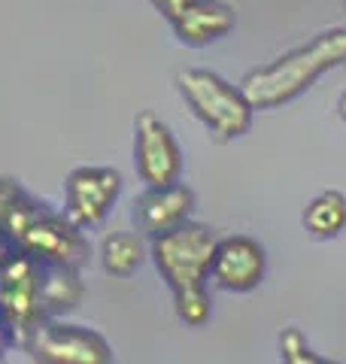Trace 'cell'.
<instances>
[{
  "instance_id": "1",
  "label": "cell",
  "mask_w": 346,
  "mask_h": 364,
  "mask_svg": "<svg viewBox=\"0 0 346 364\" xmlns=\"http://www.w3.org/2000/svg\"><path fill=\"white\" fill-rule=\"evenodd\" d=\"M216 243H219V234L213 228L198 225L192 219L149 240V258L155 261L161 279L173 291L177 316L192 328L206 325L213 316L206 279H210V270H213Z\"/></svg>"
},
{
  "instance_id": "2",
  "label": "cell",
  "mask_w": 346,
  "mask_h": 364,
  "mask_svg": "<svg viewBox=\"0 0 346 364\" xmlns=\"http://www.w3.org/2000/svg\"><path fill=\"white\" fill-rule=\"evenodd\" d=\"M334 67H346V28L322 31L310 43L249 70L240 88L246 91L256 109H276L301 97L319 76Z\"/></svg>"
},
{
  "instance_id": "3",
  "label": "cell",
  "mask_w": 346,
  "mask_h": 364,
  "mask_svg": "<svg viewBox=\"0 0 346 364\" xmlns=\"http://www.w3.org/2000/svg\"><path fill=\"white\" fill-rule=\"evenodd\" d=\"M4 231L19 252L37 258L40 264L83 267L91 258V246L83 228L67 219V213H55L31 195H21L13 213L6 215Z\"/></svg>"
},
{
  "instance_id": "4",
  "label": "cell",
  "mask_w": 346,
  "mask_h": 364,
  "mask_svg": "<svg viewBox=\"0 0 346 364\" xmlns=\"http://www.w3.org/2000/svg\"><path fill=\"white\" fill-rule=\"evenodd\" d=\"M177 88L216 143H231L252 128V116H256L252 100L243 88L225 82L219 73L182 70L177 76Z\"/></svg>"
},
{
  "instance_id": "5",
  "label": "cell",
  "mask_w": 346,
  "mask_h": 364,
  "mask_svg": "<svg viewBox=\"0 0 346 364\" xmlns=\"http://www.w3.org/2000/svg\"><path fill=\"white\" fill-rule=\"evenodd\" d=\"M21 349L40 364H110L115 355L98 331L46 316L33 325Z\"/></svg>"
},
{
  "instance_id": "6",
  "label": "cell",
  "mask_w": 346,
  "mask_h": 364,
  "mask_svg": "<svg viewBox=\"0 0 346 364\" xmlns=\"http://www.w3.org/2000/svg\"><path fill=\"white\" fill-rule=\"evenodd\" d=\"M0 318L6 322L13 343L21 346L33 325L46 318L43 310V264L19 252L0 267Z\"/></svg>"
},
{
  "instance_id": "7",
  "label": "cell",
  "mask_w": 346,
  "mask_h": 364,
  "mask_svg": "<svg viewBox=\"0 0 346 364\" xmlns=\"http://www.w3.org/2000/svg\"><path fill=\"white\" fill-rule=\"evenodd\" d=\"M134 167L146 188L173 186L182 179L179 143L152 109L137 112L134 119Z\"/></svg>"
},
{
  "instance_id": "8",
  "label": "cell",
  "mask_w": 346,
  "mask_h": 364,
  "mask_svg": "<svg viewBox=\"0 0 346 364\" xmlns=\"http://www.w3.org/2000/svg\"><path fill=\"white\" fill-rule=\"evenodd\" d=\"M161 18L170 21L173 33L182 46L204 49L210 43H219L234 31V6L222 0H149Z\"/></svg>"
},
{
  "instance_id": "9",
  "label": "cell",
  "mask_w": 346,
  "mask_h": 364,
  "mask_svg": "<svg viewBox=\"0 0 346 364\" xmlns=\"http://www.w3.org/2000/svg\"><path fill=\"white\" fill-rule=\"evenodd\" d=\"M122 195V173L112 167H76L64 182V213L83 231L98 228Z\"/></svg>"
},
{
  "instance_id": "10",
  "label": "cell",
  "mask_w": 346,
  "mask_h": 364,
  "mask_svg": "<svg viewBox=\"0 0 346 364\" xmlns=\"http://www.w3.org/2000/svg\"><path fill=\"white\" fill-rule=\"evenodd\" d=\"M264 270H268V255L258 240L246 234L219 237L210 279L225 291H252L261 286Z\"/></svg>"
},
{
  "instance_id": "11",
  "label": "cell",
  "mask_w": 346,
  "mask_h": 364,
  "mask_svg": "<svg viewBox=\"0 0 346 364\" xmlns=\"http://www.w3.org/2000/svg\"><path fill=\"white\" fill-rule=\"evenodd\" d=\"M194 213V191L186 182H173V186L146 188L140 198L134 200V228L143 237L167 234L173 228L186 225Z\"/></svg>"
},
{
  "instance_id": "12",
  "label": "cell",
  "mask_w": 346,
  "mask_h": 364,
  "mask_svg": "<svg viewBox=\"0 0 346 364\" xmlns=\"http://www.w3.org/2000/svg\"><path fill=\"white\" fill-rule=\"evenodd\" d=\"M149 258V237L140 231H112L100 243V264L115 279H128Z\"/></svg>"
},
{
  "instance_id": "13",
  "label": "cell",
  "mask_w": 346,
  "mask_h": 364,
  "mask_svg": "<svg viewBox=\"0 0 346 364\" xmlns=\"http://www.w3.org/2000/svg\"><path fill=\"white\" fill-rule=\"evenodd\" d=\"M85 298V282L79 279V267L43 264V310L46 316L73 313Z\"/></svg>"
},
{
  "instance_id": "14",
  "label": "cell",
  "mask_w": 346,
  "mask_h": 364,
  "mask_svg": "<svg viewBox=\"0 0 346 364\" xmlns=\"http://www.w3.org/2000/svg\"><path fill=\"white\" fill-rule=\"evenodd\" d=\"M346 228V198L340 191H322L304 210V231L313 240H334Z\"/></svg>"
},
{
  "instance_id": "15",
  "label": "cell",
  "mask_w": 346,
  "mask_h": 364,
  "mask_svg": "<svg viewBox=\"0 0 346 364\" xmlns=\"http://www.w3.org/2000/svg\"><path fill=\"white\" fill-rule=\"evenodd\" d=\"M280 355L288 364H322V355L310 349L301 328H285L280 334Z\"/></svg>"
},
{
  "instance_id": "16",
  "label": "cell",
  "mask_w": 346,
  "mask_h": 364,
  "mask_svg": "<svg viewBox=\"0 0 346 364\" xmlns=\"http://www.w3.org/2000/svg\"><path fill=\"white\" fill-rule=\"evenodd\" d=\"M21 186L16 179H6V176H0V228H4V222H6V215L13 213V207L21 200Z\"/></svg>"
},
{
  "instance_id": "17",
  "label": "cell",
  "mask_w": 346,
  "mask_h": 364,
  "mask_svg": "<svg viewBox=\"0 0 346 364\" xmlns=\"http://www.w3.org/2000/svg\"><path fill=\"white\" fill-rule=\"evenodd\" d=\"M13 255H16V246H13V240H9V234L0 228V267H4Z\"/></svg>"
},
{
  "instance_id": "18",
  "label": "cell",
  "mask_w": 346,
  "mask_h": 364,
  "mask_svg": "<svg viewBox=\"0 0 346 364\" xmlns=\"http://www.w3.org/2000/svg\"><path fill=\"white\" fill-rule=\"evenodd\" d=\"M337 112H340V119H346V91H343L340 100H337Z\"/></svg>"
},
{
  "instance_id": "19",
  "label": "cell",
  "mask_w": 346,
  "mask_h": 364,
  "mask_svg": "<svg viewBox=\"0 0 346 364\" xmlns=\"http://www.w3.org/2000/svg\"><path fill=\"white\" fill-rule=\"evenodd\" d=\"M343 6H346V0H343Z\"/></svg>"
}]
</instances>
